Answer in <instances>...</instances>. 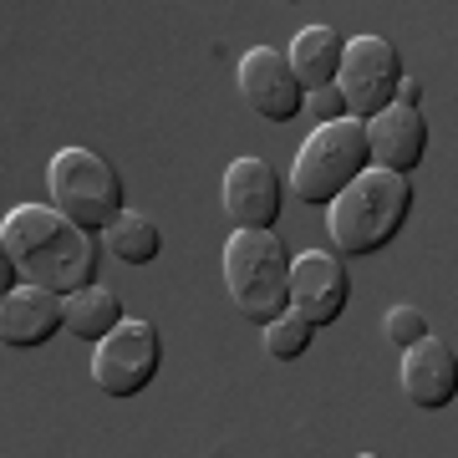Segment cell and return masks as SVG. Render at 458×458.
<instances>
[{
	"instance_id": "cell-15",
	"label": "cell",
	"mask_w": 458,
	"mask_h": 458,
	"mask_svg": "<svg viewBox=\"0 0 458 458\" xmlns=\"http://www.w3.org/2000/svg\"><path fill=\"white\" fill-rule=\"evenodd\" d=\"M128 316H123V301H117L107 285H92V291H77L66 295V331L77 336V342H107L117 327H123Z\"/></svg>"
},
{
	"instance_id": "cell-11",
	"label": "cell",
	"mask_w": 458,
	"mask_h": 458,
	"mask_svg": "<svg viewBox=\"0 0 458 458\" xmlns=\"http://www.w3.org/2000/svg\"><path fill=\"white\" fill-rule=\"evenodd\" d=\"M403 393H408L412 408L423 412H443L458 397V357L443 336H428V342L408 346L403 352Z\"/></svg>"
},
{
	"instance_id": "cell-16",
	"label": "cell",
	"mask_w": 458,
	"mask_h": 458,
	"mask_svg": "<svg viewBox=\"0 0 458 458\" xmlns=\"http://www.w3.org/2000/svg\"><path fill=\"white\" fill-rule=\"evenodd\" d=\"M158 250H164V234H158V225L138 209H128L113 229H107V255H117L123 265H153Z\"/></svg>"
},
{
	"instance_id": "cell-19",
	"label": "cell",
	"mask_w": 458,
	"mask_h": 458,
	"mask_svg": "<svg viewBox=\"0 0 458 458\" xmlns=\"http://www.w3.org/2000/svg\"><path fill=\"white\" fill-rule=\"evenodd\" d=\"M306 107L316 113V123H342V117H352V113H346V98H342V87H327V92H311V98H306Z\"/></svg>"
},
{
	"instance_id": "cell-2",
	"label": "cell",
	"mask_w": 458,
	"mask_h": 458,
	"mask_svg": "<svg viewBox=\"0 0 458 458\" xmlns=\"http://www.w3.org/2000/svg\"><path fill=\"white\" fill-rule=\"evenodd\" d=\"M408 214H412V179L387 174V168H367L327 209L331 245H336V255H377L403 234Z\"/></svg>"
},
{
	"instance_id": "cell-7",
	"label": "cell",
	"mask_w": 458,
	"mask_h": 458,
	"mask_svg": "<svg viewBox=\"0 0 458 458\" xmlns=\"http://www.w3.org/2000/svg\"><path fill=\"white\" fill-rule=\"evenodd\" d=\"M164 367V342H158V327L132 316L107 336V342L92 346V382H98L107 397H138L158 377Z\"/></svg>"
},
{
	"instance_id": "cell-4",
	"label": "cell",
	"mask_w": 458,
	"mask_h": 458,
	"mask_svg": "<svg viewBox=\"0 0 458 458\" xmlns=\"http://www.w3.org/2000/svg\"><path fill=\"white\" fill-rule=\"evenodd\" d=\"M372 168V143H367V123L357 117H342V123H321V128L306 138V148L295 153L291 168V189L301 204H316V209H331L336 199L352 189Z\"/></svg>"
},
{
	"instance_id": "cell-21",
	"label": "cell",
	"mask_w": 458,
	"mask_h": 458,
	"mask_svg": "<svg viewBox=\"0 0 458 458\" xmlns=\"http://www.w3.org/2000/svg\"><path fill=\"white\" fill-rule=\"evenodd\" d=\"M357 458H382V454H357Z\"/></svg>"
},
{
	"instance_id": "cell-10",
	"label": "cell",
	"mask_w": 458,
	"mask_h": 458,
	"mask_svg": "<svg viewBox=\"0 0 458 458\" xmlns=\"http://www.w3.org/2000/svg\"><path fill=\"white\" fill-rule=\"evenodd\" d=\"M225 214L234 219V229L280 225V179L265 158H234L225 168Z\"/></svg>"
},
{
	"instance_id": "cell-9",
	"label": "cell",
	"mask_w": 458,
	"mask_h": 458,
	"mask_svg": "<svg viewBox=\"0 0 458 458\" xmlns=\"http://www.w3.org/2000/svg\"><path fill=\"white\" fill-rule=\"evenodd\" d=\"M352 301V276L346 260L331 250H301L291 265V311H301L316 331L331 327Z\"/></svg>"
},
{
	"instance_id": "cell-12",
	"label": "cell",
	"mask_w": 458,
	"mask_h": 458,
	"mask_svg": "<svg viewBox=\"0 0 458 458\" xmlns=\"http://www.w3.org/2000/svg\"><path fill=\"white\" fill-rule=\"evenodd\" d=\"M56 331H66V295L41 291V285H16L5 291V306H0V336L5 346H41L51 342Z\"/></svg>"
},
{
	"instance_id": "cell-1",
	"label": "cell",
	"mask_w": 458,
	"mask_h": 458,
	"mask_svg": "<svg viewBox=\"0 0 458 458\" xmlns=\"http://www.w3.org/2000/svg\"><path fill=\"white\" fill-rule=\"evenodd\" d=\"M0 255L16 265L21 285L77 295L98 285V234L72 225L56 204H16L0 225Z\"/></svg>"
},
{
	"instance_id": "cell-5",
	"label": "cell",
	"mask_w": 458,
	"mask_h": 458,
	"mask_svg": "<svg viewBox=\"0 0 458 458\" xmlns=\"http://www.w3.org/2000/svg\"><path fill=\"white\" fill-rule=\"evenodd\" d=\"M47 189H51V204L82 229H113L128 204H123V179L117 168L92 153V148H62L47 168Z\"/></svg>"
},
{
	"instance_id": "cell-13",
	"label": "cell",
	"mask_w": 458,
	"mask_h": 458,
	"mask_svg": "<svg viewBox=\"0 0 458 458\" xmlns=\"http://www.w3.org/2000/svg\"><path fill=\"white\" fill-rule=\"evenodd\" d=\"M367 143H372V168H387V174L408 179L428 153V117L418 107H397L393 102L382 117L367 123Z\"/></svg>"
},
{
	"instance_id": "cell-6",
	"label": "cell",
	"mask_w": 458,
	"mask_h": 458,
	"mask_svg": "<svg viewBox=\"0 0 458 458\" xmlns=\"http://www.w3.org/2000/svg\"><path fill=\"white\" fill-rule=\"evenodd\" d=\"M346 98V113L357 123H372L397 102V87H403V56L387 36H357L346 41L342 56V77H336Z\"/></svg>"
},
{
	"instance_id": "cell-20",
	"label": "cell",
	"mask_w": 458,
	"mask_h": 458,
	"mask_svg": "<svg viewBox=\"0 0 458 458\" xmlns=\"http://www.w3.org/2000/svg\"><path fill=\"white\" fill-rule=\"evenodd\" d=\"M397 107H418V113H423V82H418V77H403V87H397Z\"/></svg>"
},
{
	"instance_id": "cell-18",
	"label": "cell",
	"mask_w": 458,
	"mask_h": 458,
	"mask_svg": "<svg viewBox=\"0 0 458 458\" xmlns=\"http://www.w3.org/2000/svg\"><path fill=\"white\" fill-rule=\"evenodd\" d=\"M382 336H387L397 352H408V346L428 342L433 331H428V316L418 311V306H393V311L382 316Z\"/></svg>"
},
{
	"instance_id": "cell-17",
	"label": "cell",
	"mask_w": 458,
	"mask_h": 458,
	"mask_svg": "<svg viewBox=\"0 0 458 458\" xmlns=\"http://www.w3.org/2000/svg\"><path fill=\"white\" fill-rule=\"evenodd\" d=\"M311 342H316V327L301 311H285L280 321H270V327H265V352H270L276 361L306 357V352H311Z\"/></svg>"
},
{
	"instance_id": "cell-14",
	"label": "cell",
	"mask_w": 458,
	"mask_h": 458,
	"mask_svg": "<svg viewBox=\"0 0 458 458\" xmlns=\"http://www.w3.org/2000/svg\"><path fill=\"white\" fill-rule=\"evenodd\" d=\"M285 56H291L295 77H301L306 92H327V87H336V77H342L346 41L331 31V26H306V31H295Z\"/></svg>"
},
{
	"instance_id": "cell-3",
	"label": "cell",
	"mask_w": 458,
	"mask_h": 458,
	"mask_svg": "<svg viewBox=\"0 0 458 458\" xmlns=\"http://www.w3.org/2000/svg\"><path fill=\"white\" fill-rule=\"evenodd\" d=\"M291 245L276 229H234L225 245V285L245 321H280L291 311Z\"/></svg>"
},
{
	"instance_id": "cell-8",
	"label": "cell",
	"mask_w": 458,
	"mask_h": 458,
	"mask_svg": "<svg viewBox=\"0 0 458 458\" xmlns=\"http://www.w3.org/2000/svg\"><path fill=\"white\" fill-rule=\"evenodd\" d=\"M240 98L265 117V123H291L295 113H306V87L295 77V66L285 51L255 47L240 56Z\"/></svg>"
}]
</instances>
